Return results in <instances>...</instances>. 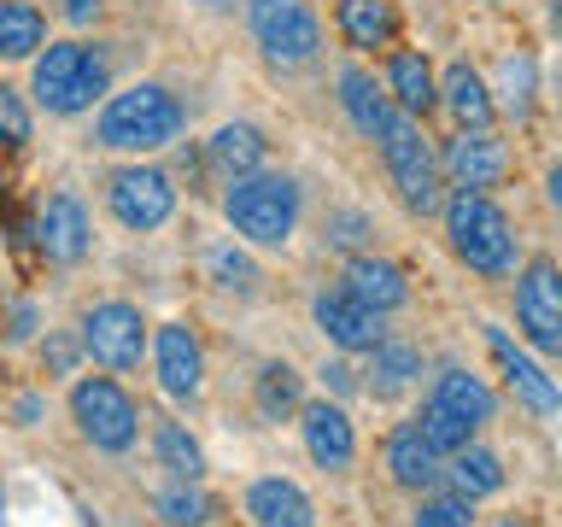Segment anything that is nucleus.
I'll list each match as a JSON object with an SVG mask.
<instances>
[{
	"label": "nucleus",
	"mask_w": 562,
	"mask_h": 527,
	"mask_svg": "<svg viewBox=\"0 0 562 527\" xmlns=\"http://www.w3.org/2000/svg\"><path fill=\"white\" fill-rule=\"evenodd\" d=\"M30 94L47 117H82L100 94H112V53L94 42H47L30 59Z\"/></svg>",
	"instance_id": "3"
},
{
	"label": "nucleus",
	"mask_w": 562,
	"mask_h": 527,
	"mask_svg": "<svg viewBox=\"0 0 562 527\" xmlns=\"http://www.w3.org/2000/svg\"><path fill=\"white\" fill-rule=\"evenodd\" d=\"M516 328L539 358H562V264L527 253L516 270Z\"/></svg>",
	"instance_id": "9"
},
{
	"label": "nucleus",
	"mask_w": 562,
	"mask_h": 527,
	"mask_svg": "<svg viewBox=\"0 0 562 527\" xmlns=\"http://www.w3.org/2000/svg\"><path fill=\"white\" fill-rule=\"evenodd\" d=\"M77 334H82V351L105 369V375H130V369H140V358L153 351V323L140 316V305H130V299H100V305H88Z\"/></svg>",
	"instance_id": "8"
},
{
	"label": "nucleus",
	"mask_w": 562,
	"mask_h": 527,
	"mask_svg": "<svg viewBox=\"0 0 562 527\" xmlns=\"http://www.w3.org/2000/svg\"><path fill=\"white\" fill-rule=\"evenodd\" d=\"M35 246H42L47 264H82L88 246H94V217L77 193H47L42 211H35Z\"/></svg>",
	"instance_id": "16"
},
{
	"label": "nucleus",
	"mask_w": 562,
	"mask_h": 527,
	"mask_svg": "<svg viewBox=\"0 0 562 527\" xmlns=\"http://www.w3.org/2000/svg\"><path fill=\"white\" fill-rule=\"evenodd\" d=\"M223 217L235 228V240L258 246V253H281L299 235V217H305V188L288 170H252L223 182Z\"/></svg>",
	"instance_id": "2"
},
{
	"label": "nucleus",
	"mask_w": 562,
	"mask_h": 527,
	"mask_svg": "<svg viewBox=\"0 0 562 527\" xmlns=\"http://www.w3.org/2000/svg\"><path fill=\"white\" fill-rule=\"evenodd\" d=\"M158 516H165V527H205L211 522V504H205L200 486L170 481L165 492H158Z\"/></svg>",
	"instance_id": "34"
},
{
	"label": "nucleus",
	"mask_w": 562,
	"mask_h": 527,
	"mask_svg": "<svg viewBox=\"0 0 562 527\" xmlns=\"http://www.w3.org/2000/svg\"><path fill=\"white\" fill-rule=\"evenodd\" d=\"M486 351H492V363H498V375H504V393L521 404V411H533V416H557L562 411V386L544 375V369L527 358V351L509 340L504 328H492L486 323Z\"/></svg>",
	"instance_id": "17"
},
{
	"label": "nucleus",
	"mask_w": 562,
	"mask_h": 527,
	"mask_svg": "<svg viewBox=\"0 0 562 527\" xmlns=\"http://www.w3.org/2000/svg\"><path fill=\"white\" fill-rule=\"evenodd\" d=\"M153 369L170 404H200L205 399V346L188 323H158L153 328Z\"/></svg>",
	"instance_id": "13"
},
{
	"label": "nucleus",
	"mask_w": 562,
	"mask_h": 527,
	"mask_svg": "<svg viewBox=\"0 0 562 527\" xmlns=\"http://www.w3.org/2000/svg\"><path fill=\"white\" fill-rule=\"evenodd\" d=\"M105 205H112V217L130 235H153V228H165L176 217V182H170V170L135 158V165H117L105 176Z\"/></svg>",
	"instance_id": "10"
},
{
	"label": "nucleus",
	"mask_w": 562,
	"mask_h": 527,
	"mask_svg": "<svg viewBox=\"0 0 562 527\" xmlns=\"http://www.w3.org/2000/svg\"><path fill=\"white\" fill-rule=\"evenodd\" d=\"M334 88H340V112H346V123L369 141V147H375V141L386 135V123L398 117V105H393V94H386V82H381L363 59H351V65L334 70Z\"/></svg>",
	"instance_id": "18"
},
{
	"label": "nucleus",
	"mask_w": 562,
	"mask_h": 527,
	"mask_svg": "<svg viewBox=\"0 0 562 527\" xmlns=\"http://www.w3.org/2000/svg\"><path fill=\"white\" fill-rule=\"evenodd\" d=\"M53 12H59L65 24H77V30H88V24H100L105 0H53Z\"/></svg>",
	"instance_id": "40"
},
{
	"label": "nucleus",
	"mask_w": 562,
	"mask_h": 527,
	"mask_svg": "<svg viewBox=\"0 0 562 527\" xmlns=\"http://www.w3.org/2000/svg\"><path fill=\"white\" fill-rule=\"evenodd\" d=\"M299 439H305V457L323 474H351V463H358V422H351L346 404H334V399H305V411H299Z\"/></svg>",
	"instance_id": "14"
},
{
	"label": "nucleus",
	"mask_w": 562,
	"mask_h": 527,
	"mask_svg": "<svg viewBox=\"0 0 562 527\" xmlns=\"http://www.w3.org/2000/svg\"><path fill=\"white\" fill-rule=\"evenodd\" d=\"M439 170H446L451 188L492 193L516 176V147H509L498 130H451L439 141Z\"/></svg>",
	"instance_id": "11"
},
{
	"label": "nucleus",
	"mask_w": 562,
	"mask_h": 527,
	"mask_svg": "<svg viewBox=\"0 0 562 527\" xmlns=\"http://www.w3.org/2000/svg\"><path fill=\"white\" fill-rule=\"evenodd\" d=\"M0 200H7V170H0Z\"/></svg>",
	"instance_id": "43"
},
{
	"label": "nucleus",
	"mask_w": 562,
	"mask_h": 527,
	"mask_svg": "<svg viewBox=\"0 0 562 527\" xmlns=\"http://www.w3.org/2000/svg\"><path fill=\"white\" fill-rule=\"evenodd\" d=\"M411 527H481V516H474V498H463V492H451V486H434L416 498Z\"/></svg>",
	"instance_id": "32"
},
{
	"label": "nucleus",
	"mask_w": 562,
	"mask_h": 527,
	"mask_svg": "<svg viewBox=\"0 0 562 527\" xmlns=\"http://www.w3.org/2000/svg\"><path fill=\"white\" fill-rule=\"evenodd\" d=\"M381 82H386V94H393V105L404 117L428 123L439 112V70H434V59L422 47H393L386 53Z\"/></svg>",
	"instance_id": "21"
},
{
	"label": "nucleus",
	"mask_w": 562,
	"mask_h": 527,
	"mask_svg": "<svg viewBox=\"0 0 562 527\" xmlns=\"http://www.w3.org/2000/svg\"><path fill=\"white\" fill-rule=\"evenodd\" d=\"M492 527H521V522H492Z\"/></svg>",
	"instance_id": "44"
},
{
	"label": "nucleus",
	"mask_w": 562,
	"mask_h": 527,
	"mask_svg": "<svg viewBox=\"0 0 562 527\" xmlns=\"http://www.w3.org/2000/svg\"><path fill=\"white\" fill-rule=\"evenodd\" d=\"M557 112H562V59H557Z\"/></svg>",
	"instance_id": "42"
},
{
	"label": "nucleus",
	"mask_w": 562,
	"mask_h": 527,
	"mask_svg": "<svg viewBox=\"0 0 562 527\" xmlns=\"http://www.w3.org/2000/svg\"><path fill=\"white\" fill-rule=\"evenodd\" d=\"M323 240L340 246L346 258H358V253H369V240H375V223H369L363 211H328V235Z\"/></svg>",
	"instance_id": "35"
},
{
	"label": "nucleus",
	"mask_w": 562,
	"mask_h": 527,
	"mask_svg": "<svg viewBox=\"0 0 562 527\" xmlns=\"http://www.w3.org/2000/svg\"><path fill=\"white\" fill-rule=\"evenodd\" d=\"M381 469H386V481H393L398 492H411V498L446 486V457L428 446V434L416 428V416L393 422V434L381 439Z\"/></svg>",
	"instance_id": "15"
},
{
	"label": "nucleus",
	"mask_w": 562,
	"mask_h": 527,
	"mask_svg": "<svg viewBox=\"0 0 562 527\" xmlns=\"http://www.w3.org/2000/svg\"><path fill=\"white\" fill-rule=\"evenodd\" d=\"M375 153H381V170H386V182H393L398 193V205L411 211V217H439L446 211V170H439V147L428 141V130H422L416 117H393L386 123V135L375 141Z\"/></svg>",
	"instance_id": "5"
},
{
	"label": "nucleus",
	"mask_w": 562,
	"mask_h": 527,
	"mask_svg": "<svg viewBox=\"0 0 562 527\" xmlns=\"http://www.w3.org/2000/svg\"><path fill=\"white\" fill-rule=\"evenodd\" d=\"M492 100H498V117L504 123H516V130H527V123L539 117V53L533 47H509L498 53V65H492Z\"/></svg>",
	"instance_id": "22"
},
{
	"label": "nucleus",
	"mask_w": 562,
	"mask_h": 527,
	"mask_svg": "<svg viewBox=\"0 0 562 527\" xmlns=\"http://www.w3.org/2000/svg\"><path fill=\"white\" fill-rule=\"evenodd\" d=\"M252 411L263 422H293L299 411H305V375H299L288 358L258 363V375H252Z\"/></svg>",
	"instance_id": "29"
},
{
	"label": "nucleus",
	"mask_w": 562,
	"mask_h": 527,
	"mask_svg": "<svg viewBox=\"0 0 562 527\" xmlns=\"http://www.w3.org/2000/svg\"><path fill=\"white\" fill-rule=\"evenodd\" d=\"M47 47V12L35 0H0V65H24Z\"/></svg>",
	"instance_id": "31"
},
{
	"label": "nucleus",
	"mask_w": 562,
	"mask_h": 527,
	"mask_svg": "<svg viewBox=\"0 0 562 527\" xmlns=\"http://www.w3.org/2000/svg\"><path fill=\"white\" fill-rule=\"evenodd\" d=\"M422 375H428V358H422L416 340H398L386 334L375 351H363V393L375 404H398L404 393H416Z\"/></svg>",
	"instance_id": "20"
},
{
	"label": "nucleus",
	"mask_w": 562,
	"mask_h": 527,
	"mask_svg": "<svg viewBox=\"0 0 562 527\" xmlns=\"http://www.w3.org/2000/svg\"><path fill=\"white\" fill-rule=\"evenodd\" d=\"M88 358L82 351V334H53V340H42V363L53 369V375H70Z\"/></svg>",
	"instance_id": "38"
},
{
	"label": "nucleus",
	"mask_w": 562,
	"mask_h": 527,
	"mask_svg": "<svg viewBox=\"0 0 562 527\" xmlns=\"http://www.w3.org/2000/svg\"><path fill=\"white\" fill-rule=\"evenodd\" d=\"M211 276H217L223 288H240V293H252V288H258L252 258H240L235 246H217V253H211Z\"/></svg>",
	"instance_id": "37"
},
{
	"label": "nucleus",
	"mask_w": 562,
	"mask_h": 527,
	"mask_svg": "<svg viewBox=\"0 0 562 527\" xmlns=\"http://www.w3.org/2000/svg\"><path fill=\"white\" fill-rule=\"evenodd\" d=\"M446 486L481 504V498H498V492L509 486V469H504V457H498V451L474 439V446H463L457 457H446Z\"/></svg>",
	"instance_id": "28"
},
{
	"label": "nucleus",
	"mask_w": 562,
	"mask_h": 527,
	"mask_svg": "<svg viewBox=\"0 0 562 527\" xmlns=\"http://www.w3.org/2000/svg\"><path fill=\"white\" fill-rule=\"evenodd\" d=\"M70 422H77V434L105 457H123L140 439V404L123 393L112 375L70 381Z\"/></svg>",
	"instance_id": "7"
},
{
	"label": "nucleus",
	"mask_w": 562,
	"mask_h": 527,
	"mask_svg": "<svg viewBox=\"0 0 562 527\" xmlns=\"http://www.w3.org/2000/svg\"><path fill=\"white\" fill-rule=\"evenodd\" d=\"M439 112L451 117V130H498V100L474 59H451L439 70Z\"/></svg>",
	"instance_id": "19"
},
{
	"label": "nucleus",
	"mask_w": 562,
	"mask_h": 527,
	"mask_svg": "<svg viewBox=\"0 0 562 527\" xmlns=\"http://www.w3.org/2000/svg\"><path fill=\"white\" fill-rule=\"evenodd\" d=\"M246 30L276 70H311L323 59V18L311 0H246Z\"/></svg>",
	"instance_id": "6"
},
{
	"label": "nucleus",
	"mask_w": 562,
	"mask_h": 527,
	"mask_svg": "<svg viewBox=\"0 0 562 527\" xmlns=\"http://www.w3.org/2000/svg\"><path fill=\"white\" fill-rule=\"evenodd\" d=\"M434 404H446V411L457 416V422H469L474 434H486V422L498 416V393L474 375V369H463V363H446L434 375V393H428Z\"/></svg>",
	"instance_id": "26"
},
{
	"label": "nucleus",
	"mask_w": 562,
	"mask_h": 527,
	"mask_svg": "<svg viewBox=\"0 0 562 527\" xmlns=\"http://www.w3.org/2000/svg\"><path fill=\"white\" fill-rule=\"evenodd\" d=\"M340 288H346V293H358L363 305H369V311H381V316H393V311L411 305V276H404V264H398V258H381V253L346 258Z\"/></svg>",
	"instance_id": "24"
},
{
	"label": "nucleus",
	"mask_w": 562,
	"mask_h": 527,
	"mask_svg": "<svg viewBox=\"0 0 562 527\" xmlns=\"http://www.w3.org/2000/svg\"><path fill=\"white\" fill-rule=\"evenodd\" d=\"M416 428L428 434V446H434L439 457H457L463 446H474V439H481V434L469 428V422H457V416L446 411V404H434V399H422V411H416Z\"/></svg>",
	"instance_id": "33"
},
{
	"label": "nucleus",
	"mask_w": 562,
	"mask_h": 527,
	"mask_svg": "<svg viewBox=\"0 0 562 527\" xmlns=\"http://www.w3.org/2000/svg\"><path fill=\"white\" fill-rule=\"evenodd\" d=\"M182 130H188V105L176 100L165 82L117 88V94L100 105V117H94V141H100V147L105 153H135V158L165 153Z\"/></svg>",
	"instance_id": "4"
},
{
	"label": "nucleus",
	"mask_w": 562,
	"mask_h": 527,
	"mask_svg": "<svg viewBox=\"0 0 562 527\" xmlns=\"http://www.w3.org/2000/svg\"><path fill=\"white\" fill-rule=\"evenodd\" d=\"M311 323L316 334L334 346V351H346V358H363V351H375L386 334V316L381 311H369L358 293H346V288H323L311 299Z\"/></svg>",
	"instance_id": "12"
},
{
	"label": "nucleus",
	"mask_w": 562,
	"mask_h": 527,
	"mask_svg": "<svg viewBox=\"0 0 562 527\" xmlns=\"http://www.w3.org/2000/svg\"><path fill=\"white\" fill-rule=\"evenodd\" d=\"M334 30H340V42L358 53H393L398 47V30L404 18L393 0H334Z\"/></svg>",
	"instance_id": "25"
},
{
	"label": "nucleus",
	"mask_w": 562,
	"mask_h": 527,
	"mask_svg": "<svg viewBox=\"0 0 562 527\" xmlns=\"http://www.w3.org/2000/svg\"><path fill=\"white\" fill-rule=\"evenodd\" d=\"M153 457H158V469H165L170 481H182V486L205 481V451H200V439L188 434V422L158 416L153 422Z\"/></svg>",
	"instance_id": "30"
},
{
	"label": "nucleus",
	"mask_w": 562,
	"mask_h": 527,
	"mask_svg": "<svg viewBox=\"0 0 562 527\" xmlns=\"http://www.w3.org/2000/svg\"><path fill=\"white\" fill-rule=\"evenodd\" d=\"M323 386H334L340 399H351V393H363V369H351L346 351H340L334 363H323Z\"/></svg>",
	"instance_id": "39"
},
{
	"label": "nucleus",
	"mask_w": 562,
	"mask_h": 527,
	"mask_svg": "<svg viewBox=\"0 0 562 527\" xmlns=\"http://www.w3.org/2000/svg\"><path fill=\"white\" fill-rule=\"evenodd\" d=\"M439 223H446L451 258L463 264L469 276H481V281H516L527 246H521L516 217H509V211L492 200V193L451 188V193H446V211H439Z\"/></svg>",
	"instance_id": "1"
},
{
	"label": "nucleus",
	"mask_w": 562,
	"mask_h": 527,
	"mask_svg": "<svg viewBox=\"0 0 562 527\" xmlns=\"http://www.w3.org/2000/svg\"><path fill=\"white\" fill-rule=\"evenodd\" d=\"M30 147V105L12 82H0V153Z\"/></svg>",
	"instance_id": "36"
},
{
	"label": "nucleus",
	"mask_w": 562,
	"mask_h": 527,
	"mask_svg": "<svg viewBox=\"0 0 562 527\" xmlns=\"http://www.w3.org/2000/svg\"><path fill=\"white\" fill-rule=\"evenodd\" d=\"M240 504H246V522L252 527H316L311 492L299 481H288V474H258V481H246Z\"/></svg>",
	"instance_id": "23"
},
{
	"label": "nucleus",
	"mask_w": 562,
	"mask_h": 527,
	"mask_svg": "<svg viewBox=\"0 0 562 527\" xmlns=\"http://www.w3.org/2000/svg\"><path fill=\"white\" fill-rule=\"evenodd\" d=\"M544 205H551L557 217H562V158H557L551 170H544Z\"/></svg>",
	"instance_id": "41"
},
{
	"label": "nucleus",
	"mask_w": 562,
	"mask_h": 527,
	"mask_svg": "<svg viewBox=\"0 0 562 527\" xmlns=\"http://www.w3.org/2000/svg\"><path fill=\"white\" fill-rule=\"evenodd\" d=\"M205 165L223 176V182H235V176H252L270 165V141H263L258 123H223L217 135L205 141Z\"/></svg>",
	"instance_id": "27"
}]
</instances>
